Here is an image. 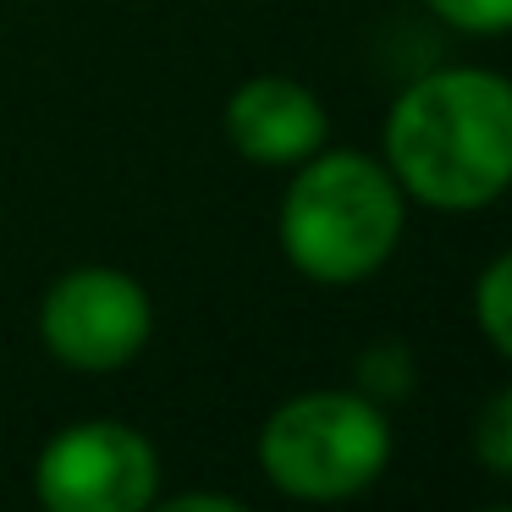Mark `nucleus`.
I'll use <instances>...</instances> for the list:
<instances>
[{"instance_id":"obj_1","label":"nucleus","mask_w":512,"mask_h":512,"mask_svg":"<svg viewBox=\"0 0 512 512\" xmlns=\"http://www.w3.org/2000/svg\"><path fill=\"white\" fill-rule=\"evenodd\" d=\"M386 166L408 199L474 215L512 188V83L485 67L424 72L386 116Z\"/></svg>"},{"instance_id":"obj_2","label":"nucleus","mask_w":512,"mask_h":512,"mask_svg":"<svg viewBox=\"0 0 512 512\" xmlns=\"http://www.w3.org/2000/svg\"><path fill=\"white\" fill-rule=\"evenodd\" d=\"M276 232L298 276L320 287H353L397 254L402 188L391 166L358 149H331V155L314 149L287 182Z\"/></svg>"},{"instance_id":"obj_3","label":"nucleus","mask_w":512,"mask_h":512,"mask_svg":"<svg viewBox=\"0 0 512 512\" xmlns=\"http://www.w3.org/2000/svg\"><path fill=\"white\" fill-rule=\"evenodd\" d=\"M391 463L386 408L364 391H303L259 430V468L292 501H347Z\"/></svg>"},{"instance_id":"obj_4","label":"nucleus","mask_w":512,"mask_h":512,"mask_svg":"<svg viewBox=\"0 0 512 512\" xmlns=\"http://www.w3.org/2000/svg\"><path fill=\"white\" fill-rule=\"evenodd\" d=\"M160 457L133 424L83 419L50 435L34 463V496L50 512H138L155 501Z\"/></svg>"},{"instance_id":"obj_5","label":"nucleus","mask_w":512,"mask_h":512,"mask_svg":"<svg viewBox=\"0 0 512 512\" xmlns=\"http://www.w3.org/2000/svg\"><path fill=\"white\" fill-rule=\"evenodd\" d=\"M149 331H155V309H149L144 281L111 265H83L61 276L39 303V342L50 358L83 375H105L122 369L144 353Z\"/></svg>"},{"instance_id":"obj_6","label":"nucleus","mask_w":512,"mask_h":512,"mask_svg":"<svg viewBox=\"0 0 512 512\" xmlns=\"http://www.w3.org/2000/svg\"><path fill=\"white\" fill-rule=\"evenodd\" d=\"M226 138L254 166H298L325 144V105L309 83L259 72L226 100Z\"/></svg>"},{"instance_id":"obj_7","label":"nucleus","mask_w":512,"mask_h":512,"mask_svg":"<svg viewBox=\"0 0 512 512\" xmlns=\"http://www.w3.org/2000/svg\"><path fill=\"white\" fill-rule=\"evenodd\" d=\"M474 320H479V331H485V342L512 364V248L479 270V281H474Z\"/></svg>"},{"instance_id":"obj_8","label":"nucleus","mask_w":512,"mask_h":512,"mask_svg":"<svg viewBox=\"0 0 512 512\" xmlns=\"http://www.w3.org/2000/svg\"><path fill=\"white\" fill-rule=\"evenodd\" d=\"M474 457L479 468H490L496 479H512V386L479 408L474 419Z\"/></svg>"},{"instance_id":"obj_9","label":"nucleus","mask_w":512,"mask_h":512,"mask_svg":"<svg viewBox=\"0 0 512 512\" xmlns=\"http://www.w3.org/2000/svg\"><path fill=\"white\" fill-rule=\"evenodd\" d=\"M358 380H364V397H375V402L413 391V358H408V347H397V342L369 347V353L358 358Z\"/></svg>"},{"instance_id":"obj_10","label":"nucleus","mask_w":512,"mask_h":512,"mask_svg":"<svg viewBox=\"0 0 512 512\" xmlns=\"http://www.w3.org/2000/svg\"><path fill=\"white\" fill-rule=\"evenodd\" d=\"M424 6L463 34H512V0H424Z\"/></svg>"},{"instance_id":"obj_11","label":"nucleus","mask_w":512,"mask_h":512,"mask_svg":"<svg viewBox=\"0 0 512 512\" xmlns=\"http://www.w3.org/2000/svg\"><path fill=\"white\" fill-rule=\"evenodd\" d=\"M166 512H193V507H210V512H237L243 501L237 496H204V490H188V496H171V501H160Z\"/></svg>"}]
</instances>
